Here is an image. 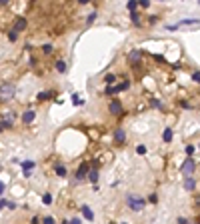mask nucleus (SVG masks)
Listing matches in <instances>:
<instances>
[{"mask_svg": "<svg viewBox=\"0 0 200 224\" xmlns=\"http://www.w3.org/2000/svg\"><path fill=\"white\" fill-rule=\"evenodd\" d=\"M194 168H196V162H194L192 158H186V160L182 162V168H180V170H182V174H184L186 178H190V174L194 172Z\"/></svg>", "mask_w": 200, "mask_h": 224, "instance_id": "1", "label": "nucleus"}, {"mask_svg": "<svg viewBox=\"0 0 200 224\" xmlns=\"http://www.w3.org/2000/svg\"><path fill=\"white\" fill-rule=\"evenodd\" d=\"M14 96V86L12 84H0V100H10Z\"/></svg>", "mask_w": 200, "mask_h": 224, "instance_id": "2", "label": "nucleus"}, {"mask_svg": "<svg viewBox=\"0 0 200 224\" xmlns=\"http://www.w3.org/2000/svg\"><path fill=\"white\" fill-rule=\"evenodd\" d=\"M128 206H130L132 210H142V208L146 206V200H142V198H134V196H128Z\"/></svg>", "mask_w": 200, "mask_h": 224, "instance_id": "3", "label": "nucleus"}, {"mask_svg": "<svg viewBox=\"0 0 200 224\" xmlns=\"http://www.w3.org/2000/svg\"><path fill=\"white\" fill-rule=\"evenodd\" d=\"M26 28V18H16V22H14V32H20V30H24Z\"/></svg>", "mask_w": 200, "mask_h": 224, "instance_id": "4", "label": "nucleus"}, {"mask_svg": "<svg viewBox=\"0 0 200 224\" xmlns=\"http://www.w3.org/2000/svg\"><path fill=\"white\" fill-rule=\"evenodd\" d=\"M108 108H110V112H112V114H120V112H122V104H120L118 100H112Z\"/></svg>", "mask_w": 200, "mask_h": 224, "instance_id": "5", "label": "nucleus"}, {"mask_svg": "<svg viewBox=\"0 0 200 224\" xmlns=\"http://www.w3.org/2000/svg\"><path fill=\"white\" fill-rule=\"evenodd\" d=\"M34 116H36L34 110H26V112L22 114V122H24V124H30V122L34 120Z\"/></svg>", "mask_w": 200, "mask_h": 224, "instance_id": "6", "label": "nucleus"}, {"mask_svg": "<svg viewBox=\"0 0 200 224\" xmlns=\"http://www.w3.org/2000/svg\"><path fill=\"white\" fill-rule=\"evenodd\" d=\"M86 172H88V164L84 162V164H80V168H78V172H76V178L82 180L84 176H86Z\"/></svg>", "mask_w": 200, "mask_h": 224, "instance_id": "7", "label": "nucleus"}, {"mask_svg": "<svg viewBox=\"0 0 200 224\" xmlns=\"http://www.w3.org/2000/svg\"><path fill=\"white\" fill-rule=\"evenodd\" d=\"M88 180H90L92 184H96V182H98V170H96V168H92V170L88 172Z\"/></svg>", "mask_w": 200, "mask_h": 224, "instance_id": "8", "label": "nucleus"}, {"mask_svg": "<svg viewBox=\"0 0 200 224\" xmlns=\"http://www.w3.org/2000/svg\"><path fill=\"white\" fill-rule=\"evenodd\" d=\"M82 214H84L88 220H94V214H92V210H90L88 206H82Z\"/></svg>", "mask_w": 200, "mask_h": 224, "instance_id": "9", "label": "nucleus"}, {"mask_svg": "<svg viewBox=\"0 0 200 224\" xmlns=\"http://www.w3.org/2000/svg\"><path fill=\"white\" fill-rule=\"evenodd\" d=\"M194 186H196V182H194L192 178H186V180H184V188H186V190H194Z\"/></svg>", "mask_w": 200, "mask_h": 224, "instance_id": "10", "label": "nucleus"}, {"mask_svg": "<svg viewBox=\"0 0 200 224\" xmlns=\"http://www.w3.org/2000/svg\"><path fill=\"white\" fill-rule=\"evenodd\" d=\"M114 138H116L118 142H124V138H126V134H124V130H122V128H118V130L114 132Z\"/></svg>", "mask_w": 200, "mask_h": 224, "instance_id": "11", "label": "nucleus"}, {"mask_svg": "<svg viewBox=\"0 0 200 224\" xmlns=\"http://www.w3.org/2000/svg\"><path fill=\"white\" fill-rule=\"evenodd\" d=\"M22 168H24V172H30V170L34 168V162H32V160H26V162H22Z\"/></svg>", "mask_w": 200, "mask_h": 224, "instance_id": "12", "label": "nucleus"}, {"mask_svg": "<svg viewBox=\"0 0 200 224\" xmlns=\"http://www.w3.org/2000/svg\"><path fill=\"white\" fill-rule=\"evenodd\" d=\"M162 138H164V142H170V140H172V130H170V128H166V130H164V134H162Z\"/></svg>", "mask_w": 200, "mask_h": 224, "instance_id": "13", "label": "nucleus"}, {"mask_svg": "<svg viewBox=\"0 0 200 224\" xmlns=\"http://www.w3.org/2000/svg\"><path fill=\"white\" fill-rule=\"evenodd\" d=\"M56 70H58V72H66V64H64L62 60H58V62H56Z\"/></svg>", "mask_w": 200, "mask_h": 224, "instance_id": "14", "label": "nucleus"}, {"mask_svg": "<svg viewBox=\"0 0 200 224\" xmlns=\"http://www.w3.org/2000/svg\"><path fill=\"white\" fill-rule=\"evenodd\" d=\"M56 174H58V176H66V168L58 164V166H56Z\"/></svg>", "mask_w": 200, "mask_h": 224, "instance_id": "15", "label": "nucleus"}, {"mask_svg": "<svg viewBox=\"0 0 200 224\" xmlns=\"http://www.w3.org/2000/svg\"><path fill=\"white\" fill-rule=\"evenodd\" d=\"M50 96H52V92H40L38 100H46V98H50Z\"/></svg>", "mask_w": 200, "mask_h": 224, "instance_id": "16", "label": "nucleus"}, {"mask_svg": "<svg viewBox=\"0 0 200 224\" xmlns=\"http://www.w3.org/2000/svg\"><path fill=\"white\" fill-rule=\"evenodd\" d=\"M104 80H106L108 84H112V82L116 80V76H114V74H106V76H104Z\"/></svg>", "mask_w": 200, "mask_h": 224, "instance_id": "17", "label": "nucleus"}, {"mask_svg": "<svg viewBox=\"0 0 200 224\" xmlns=\"http://www.w3.org/2000/svg\"><path fill=\"white\" fill-rule=\"evenodd\" d=\"M42 202H44V204H50V202H52V196H50V194H44V196H42Z\"/></svg>", "mask_w": 200, "mask_h": 224, "instance_id": "18", "label": "nucleus"}, {"mask_svg": "<svg viewBox=\"0 0 200 224\" xmlns=\"http://www.w3.org/2000/svg\"><path fill=\"white\" fill-rule=\"evenodd\" d=\"M44 224H56V222H54L52 216H46V218H44Z\"/></svg>", "mask_w": 200, "mask_h": 224, "instance_id": "19", "label": "nucleus"}, {"mask_svg": "<svg viewBox=\"0 0 200 224\" xmlns=\"http://www.w3.org/2000/svg\"><path fill=\"white\" fill-rule=\"evenodd\" d=\"M138 58H140V52H132L130 54V60H138Z\"/></svg>", "mask_w": 200, "mask_h": 224, "instance_id": "20", "label": "nucleus"}, {"mask_svg": "<svg viewBox=\"0 0 200 224\" xmlns=\"http://www.w3.org/2000/svg\"><path fill=\"white\" fill-rule=\"evenodd\" d=\"M44 52L50 54V52H52V44H44Z\"/></svg>", "mask_w": 200, "mask_h": 224, "instance_id": "21", "label": "nucleus"}, {"mask_svg": "<svg viewBox=\"0 0 200 224\" xmlns=\"http://www.w3.org/2000/svg\"><path fill=\"white\" fill-rule=\"evenodd\" d=\"M192 80H194V82H200V72H196V74L192 76Z\"/></svg>", "mask_w": 200, "mask_h": 224, "instance_id": "22", "label": "nucleus"}, {"mask_svg": "<svg viewBox=\"0 0 200 224\" xmlns=\"http://www.w3.org/2000/svg\"><path fill=\"white\" fill-rule=\"evenodd\" d=\"M132 22H136V24H138V14H136V12H132Z\"/></svg>", "mask_w": 200, "mask_h": 224, "instance_id": "23", "label": "nucleus"}, {"mask_svg": "<svg viewBox=\"0 0 200 224\" xmlns=\"http://www.w3.org/2000/svg\"><path fill=\"white\" fill-rule=\"evenodd\" d=\"M94 18H96V12H92V14H90V16H88V24H90V22H92V20H94Z\"/></svg>", "mask_w": 200, "mask_h": 224, "instance_id": "24", "label": "nucleus"}, {"mask_svg": "<svg viewBox=\"0 0 200 224\" xmlns=\"http://www.w3.org/2000/svg\"><path fill=\"white\" fill-rule=\"evenodd\" d=\"M8 38H10V40H16V32H14V30H12V32H10V34H8Z\"/></svg>", "mask_w": 200, "mask_h": 224, "instance_id": "25", "label": "nucleus"}, {"mask_svg": "<svg viewBox=\"0 0 200 224\" xmlns=\"http://www.w3.org/2000/svg\"><path fill=\"white\" fill-rule=\"evenodd\" d=\"M178 224H188V220L186 218H178Z\"/></svg>", "mask_w": 200, "mask_h": 224, "instance_id": "26", "label": "nucleus"}, {"mask_svg": "<svg viewBox=\"0 0 200 224\" xmlns=\"http://www.w3.org/2000/svg\"><path fill=\"white\" fill-rule=\"evenodd\" d=\"M2 206H8V200H0V208Z\"/></svg>", "mask_w": 200, "mask_h": 224, "instance_id": "27", "label": "nucleus"}, {"mask_svg": "<svg viewBox=\"0 0 200 224\" xmlns=\"http://www.w3.org/2000/svg\"><path fill=\"white\" fill-rule=\"evenodd\" d=\"M70 224H80V220L78 218H74V220H70Z\"/></svg>", "mask_w": 200, "mask_h": 224, "instance_id": "28", "label": "nucleus"}, {"mask_svg": "<svg viewBox=\"0 0 200 224\" xmlns=\"http://www.w3.org/2000/svg\"><path fill=\"white\" fill-rule=\"evenodd\" d=\"M4 192V182H0V194Z\"/></svg>", "mask_w": 200, "mask_h": 224, "instance_id": "29", "label": "nucleus"}, {"mask_svg": "<svg viewBox=\"0 0 200 224\" xmlns=\"http://www.w3.org/2000/svg\"><path fill=\"white\" fill-rule=\"evenodd\" d=\"M0 130H4V126H2V122H0Z\"/></svg>", "mask_w": 200, "mask_h": 224, "instance_id": "30", "label": "nucleus"}]
</instances>
